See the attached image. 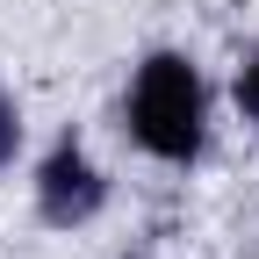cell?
Instances as JSON below:
<instances>
[{
	"label": "cell",
	"instance_id": "3",
	"mask_svg": "<svg viewBox=\"0 0 259 259\" xmlns=\"http://www.w3.org/2000/svg\"><path fill=\"white\" fill-rule=\"evenodd\" d=\"M238 108H245V115L259 122V58L245 65V79H238Z\"/></svg>",
	"mask_w": 259,
	"mask_h": 259
},
{
	"label": "cell",
	"instance_id": "4",
	"mask_svg": "<svg viewBox=\"0 0 259 259\" xmlns=\"http://www.w3.org/2000/svg\"><path fill=\"white\" fill-rule=\"evenodd\" d=\"M15 137H22V122H15V108H8V94H0V158L15 151Z\"/></svg>",
	"mask_w": 259,
	"mask_h": 259
},
{
	"label": "cell",
	"instance_id": "1",
	"mask_svg": "<svg viewBox=\"0 0 259 259\" xmlns=\"http://www.w3.org/2000/svg\"><path fill=\"white\" fill-rule=\"evenodd\" d=\"M130 122H137L144 151L194 158V144H202V79H194V65L187 58H151L137 72V94H130Z\"/></svg>",
	"mask_w": 259,
	"mask_h": 259
},
{
	"label": "cell",
	"instance_id": "2",
	"mask_svg": "<svg viewBox=\"0 0 259 259\" xmlns=\"http://www.w3.org/2000/svg\"><path fill=\"white\" fill-rule=\"evenodd\" d=\"M36 202H44L51 223H87L94 209H101V180H94V166L65 144V151L44 158V173H36Z\"/></svg>",
	"mask_w": 259,
	"mask_h": 259
}]
</instances>
